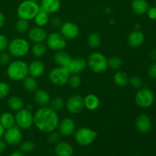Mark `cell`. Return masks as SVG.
Returning <instances> with one entry per match:
<instances>
[{
    "label": "cell",
    "mask_w": 156,
    "mask_h": 156,
    "mask_svg": "<svg viewBox=\"0 0 156 156\" xmlns=\"http://www.w3.org/2000/svg\"><path fill=\"white\" fill-rule=\"evenodd\" d=\"M59 120L57 112L50 107H41L34 115V124L43 133H51L57 128Z\"/></svg>",
    "instance_id": "6da1fadb"
},
{
    "label": "cell",
    "mask_w": 156,
    "mask_h": 156,
    "mask_svg": "<svg viewBox=\"0 0 156 156\" xmlns=\"http://www.w3.org/2000/svg\"><path fill=\"white\" fill-rule=\"evenodd\" d=\"M6 73L11 80L22 81L28 76V64L21 59L12 61L8 65Z\"/></svg>",
    "instance_id": "7a4b0ae2"
},
{
    "label": "cell",
    "mask_w": 156,
    "mask_h": 156,
    "mask_svg": "<svg viewBox=\"0 0 156 156\" xmlns=\"http://www.w3.org/2000/svg\"><path fill=\"white\" fill-rule=\"evenodd\" d=\"M87 66L94 73H105L108 68V59L100 52H93L88 56Z\"/></svg>",
    "instance_id": "3957f363"
},
{
    "label": "cell",
    "mask_w": 156,
    "mask_h": 156,
    "mask_svg": "<svg viewBox=\"0 0 156 156\" xmlns=\"http://www.w3.org/2000/svg\"><path fill=\"white\" fill-rule=\"evenodd\" d=\"M8 51L11 56L17 58L25 56L30 51V44L22 37H16L9 41Z\"/></svg>",
    "instance_id": "277c9868"
},
{
    "label": "cell",
    "mask_w": 156,
    "mask_h": 156,
    "mask_svg": "<svg viewBox=\"0 0 156 156\" xmlns=\"http://www.w3.org/2000/svg\"><path fill=\"white\" fill-rule=\"evenodd\" d=\"M39 10L40 5L37 2L24 0L18 5L17 9V15L19 18L30 21L34 20Z\"/></svg>",
    "instance_id": "5b68a950"
},
{
    "label": "cell",
    "mask_w": 156,
    "mask_h": 156,
    "mask_svg": "<svg viewBox=\"0 0 156 156\" xmlns=\"http://www.w3.org/2000/svg\"><path fill=\"white\" fill-rule=\"evenodd\" d=\"M70 73L66 67L57 66L52 69L48 75L50 82L56 86H63L68 82Z\"/></svg>",
    "instance_id": "8992f818"
},
{
    "label": "cell",
    "mask_w": 156,
    "mask_h": 156,
    "mask_svg": "<svg viewBox=\"0 0 156 156\" xmlns=\"http://www.w3.org/2000/svg\"><path fill=\"white\" fill-rule=\"evenodd\" d=\"M75 140L82 146H90L97 138V133L88 127H81L75 132Z\"/></svg>",
    "instance_id": "52a82bcc"
},
{
    "label": "cell",
    "mask_w": 156,
    "mask_h": 156,
    "mask_svg": "<svg viewBox=\"0 0 156 156\" xmlns=\"http://www.w3.org/2000/svg\"><path fill=\"white\" fill-rule=\"evenodd\" d=\"M155 101L153 91L147 88H142L138 90L135 95V102L141 108H149Z\"/></svg>",
    "instance_id": "ba28073f"
},
{
    "label": "cell",
    "mask_w": 156,
    "mask_h": 156,
    "mask_svg": "<svg viewBox=\"0 0 156 156\" xmlns=\"http://www.w3.org/2000/svg\"><path fill=\"white\" fill-rule=\"evenodd\" d=\"M15 124L21 129H28L34 124V115L30 111L23 108L17 111L15 116Z\"/></svg>",
    "instance_id": "9c48e42d"
},
{
    "label": "cell",
    "mask_w": 156,
    "mask_h": 156,
    "mask_svg": "<svg viewBox=\"0 0 156 156\" xmlns=\"http://www.w3.org/2000/svg\"><path fill=\"white\" fill-rule=\"evenodd\" d=\"M46 43H47L46 45L47 48L56 52L64 50L67 44L66 40L60 33H57V32H53L47 35Z\"/></svg>",
    "instance_id": "30bf717a"
},
{
    "label": "cell",
    "mask_w": 156,
    "mask_h": 156,
    "mask_svg": "<svg viewBox=\"0 0 156 156\" xmlns=\"http://www.w3.org/2000/svg\"><path fill=\"white\" fill-rule=\"evenodd\" d=\"M3 138L7 144L11 146H16L21 143L22 133L18 126H13L5 130Z\"/></svg>",
    "instance_id": "8fae6325"
},
{
    "label": "cell",
    "mask_w": 156,
    "mask_h": 156,
    "mask_svg": "<svg viewBox=\"0 0 156 156\" xmlns=\"http://www.w3.org/2000/svg\"><path fill=\"white\" fill-rule=\"evenodd\" d=\"M66 109L70 114H78L84 109V99L80 94H73L69 98L66 103Z\"/></svg>",
    "instance_id": "7c38bea8"
},
{
    "label": "cell",
    "mask_w": 156,
    "mask_h": 156,
    "mask_svg": "<svg viewBox=\"0 0 156 156\" xmlns=\"http://www.w3.org/2000/svg\"><path fill=\"white\" fill-rule=\"evenodd\" d=\"M59 30L60 34L66 40H73L77 37L79 34V26L72 21L62 23Z\"/></svg>",
    "instance_id": "4fadbf2b"
},
{
    "label": "cell",
    "mask_w": 156,
    "mask_h": 156,
    "mask_svg": "<svg viewBox=\"0 0 156 156\" xmlns=\"http://www.w3.org/2000/svg\"><path fill=\"white\" fill-rule=\"evenodd\" d=\"M87 67V60L82 57L72 58L70 62L66 68L68 69L70 74L79 75L84 72Z\"/></svg>",
    "instance_id": "5bb4252c"
},
{
    "label": "cell",
    "mask_w": 156,
    "mask_h": 156,
    "mask_svg": "<svg viewBox=\"0 0 156 156\" xmlns=\"http://www.w3.org/2000/svg\"><path fill=\"white\" fill-rule=\"evenodd\" d=\"M76 123L70 117L62 119L58 125L59 133L62 135V136L65 137L71 136L73 135L76 132Z\"/></svg>",
    "instance_id": "9a60e30c"
},
{
    "label": "cell",
    "mask_w": 156,
    "mask_h": 156,
    "mask_svg": "<svg viewBox=\"0 0 156 156\" xmlns=\"http://www.w3.org/2000/svg\"><path fill=\"white\" fill-rule=\"evenodd\" d=\"M135 126L139 132L141 133H147L152 128V121L150 117L145 114H140L136 118Z\"/></svg>",
    "instance_id": "2e32d148"
},
{
    "label": "cell",
    "mask_w": 156,
    "mask_h": 156,
    "mask_svg": "<svg viewBox=\"0 0 156 156\" xmlns=\"http://www.w3.org/2000/svg\"><path fill=\"white\" fill-rule=\"evenodd\" d=\"M47 32L44 27H34L30 29L28 31V38L30 41L34 44L44 43L47 37Z\"/></svg>",
    "instance_id": "e0dca14e"
},
{
    "label": "cell",
    "mask_w": 156,
    "mask_h": 156,
    "mask_svg": "<svg viewBox=\"0 0 156 156\" xmlns=\"http://www.w3.org/2000/svg\"><path fill=\"white\" fill-rule=\"evenodd\" d=\"M145 41V35L140 30H134L128 35L127 44L132 48H138L143 45Z\"/></svg>",
    "instance_id": "ac0fdd59"
},
{
    "label": "cell",
    "mask_w": 156,
    "mask_h": 156,
    "mask_svg": "<svg viewBox=\"0 0 156 156\" xmlns=\"http://www.w3.org/2000/svg\"><path fill=\"white\" fill-rule=\"evenodd\" d=\"M45 72V65L41 60H34L28 65V75L34 78H39Z\"/></svg>",
    "instance_id": "d6986e66"
},
{
    "label": "cell",
    "mask_w": 156,
    "mask_h": 156,
    "mask_svg": "<svg viewBox=\"0 0 156 156\" xmlns=\"http://www.w3.org/2000/svg\"><path fill=\"white\" fill-rule=\"evenodd\" d=\"M34 94V100L40 107H46L50 105L51 98L47 91L44 89H37Z\"/></svg>",
    "instance_id": "ffe728a7"
},
{
    "label": "cell",
    "mask_w": 156,
    "mask_h": 156,
    "mask_svg": "<svg viewBox=\"0 0 156 156\" xmlns=\"http://www.w3.org/2000/svg\"><path fill=\"white\" fill-rule=\"evenodd\" d=\"M60 0H41L40 9L48 14H53L60 9Z\"/></svg>",
    "instance_id": "44dd1931"
},
{
    "label": "cell",
    "mask_w": 156,
    "mask_h": 156,
    "mask_svg": "<svg viewBox=\"0 0 156 156\" xmlns=\"http://www.w3.org/2000/svg\"><path fill=\"white\" fill-rule=\"evenodd\" d=\"M54 152L56 156H73L74 150L69 143L60 141L55 146Z\"/></svg>",
    "instance_id": "7402d4cb"
},
{
    "label": "cell",
    "mask_w": 156,
    "mask_h": 156,
    "mask_svg": "<svg viewBox=\"0 0 156 156\" xmlns=\"http://www.w3.org/2000/svg\"><path fill=\"white\" fill-rule=\"evenodd\" d=\"M85 108L90 111H96L100 106V99L96 94H88L83 98Z\"/></svg>",
    "instance_id": "603a6c76"
},
{
    "label": "cell",
    "mask_w": 156,
    "mask_h": 156,
    "mask_svg": "<svg viewBox=\"0 0 156 156\" xmlns=\"http://www.w3.org/2000/svg\"><path fill=\"white\" fill-rule=\"evenodd\" d=\"M149 8V3L146 0H132L131 2V9L133 12L138 15L146 14Z\"/></svg>",
    "instance_id": "cb8c5ba5"
},
{
    "label": "cell",
    "mask_w": 156,
    "mask_h": 156,
    "mask_svg": "<svg viewBox=\"0 0 156 156\" xmlns=\"http://www.w3.org/2000/svg\"><path fill=\"white\" fill-rule=\"evenodd\" d=\"M71 59L72 57L70 56V55L67 52L64 51V50L57 51L55 53L54 56H53V59H54L55 62L59 66L66 67V66L70 62Z\"/></svg>",
    "instance_id": "d4e9b609"
},
{
    "label": "cell",
    "mask_w": 156,
    "mask_h": 156,
    "mask_svg": "<svg viewBox=\"0 0 156 156\" xmlns=\"http://www.w3.org/2000/svg\"><path fill=\"white\" fill-rule=\"evenodd\" d=\"M0 123L5 128V129H7L12 126H15V116L12 113L8 112V111L2 113L0 115Z\"/></svg>",
    "instance_id": "484cf974"
},
{
    "label": "cell",
    "mask_w": 156,
    "mask_h": 156,
    "mask_svg": "<svg viewBox=\"0 0 156 156\" xmlns=\"http://www.w3.org/2000/svg\"><path fill=\"white\" fill-rule=\"evenodd\" d=\"M7 105L9 109L13 111H16V112L24 108V101H23V100L21 98L15 95L12 96V97L8 99Z\"/></svg>",
    "instance_id": "4316f807"
},
{
    "label": "cell",
    "mask_w": 156,
    "mask_h": 156,
    "mask_svg": "<svg viewBox=\"0 0 156 156\" xmlns=\"http://www.w3.org/2000/svg\"><path fill=\"white\" fill-rule=\"evenodd\" d=\"M22 85L24 89L28 92H34L37 89L38 83L36 78H34L28 75L22 80Z\"/></svg>",
    "instance_id": "83f0119b"
},
{
    "label": "cell",
    "mask_w": 156,
    "mask_h": 156,
    "mask_svg": "<svg viewBox=\"0 0 156 156\" xmlns=\"http://www.w3.org/2000/svg\"><path fill=\"white\" fill-rule=\"evenodd\" d=\"M129 76L123 71H118L114 75V82L116 85L119 87H124L129 83Z\"/></svg>",
    "instance_id": "f1b7e54d"
},
{
    "label": "cell",
    "mask_w": 156,
    "mask_h": 156,
    "mask_svg": "<svg viewBox=\"0 0 156 156\" xmlns=\"http://www.w3.org/2000/svg\"><path fill=\"white\" fill-rule=\"evenodd\" d=\"M34 21L35 24L37 27H44V26L47 25V23L50 21L49 20V14L40 9L39 12H37L36 16L34 18Z\"/></svg>",
    "instance_id": "f546056e"
},
{
    "label": "cell",
    "mask_w": 156,
    "mask_h": 156,
    "mask_svg": "<svg viewBox=\"0 0 156 156\" xmlns=\"http://www.w3.org/2000/svg\"><path fill=\"white\" fill-rule=\"evenodd\" d=\"M87 44L92 49H96L100 47L101 44V37L100 34L96 32L89 34L87 37Z\"/></svg>",
    "instance_id": "4dcf8cb0"
},
{
    "label": "cell",
    "mask_w": 156,
    "mask_h": 156,
    "mask_svg": "<svg viewBox=\"0 0 156 156\" xmlns=\"http://www.w3.org/2000/svg\"><path fill=\"white\" fill-rule=\"evenodd\" d=\"M47 47L44 43L34 44L33 47H31V53L33 54V56H34L35 57H43L47 53Z\"/></svg>",
    "instance_id": "1f68e13d"
},
{
    "label": "cell",
    "mask_w": 156,
    "mask_h": 156,
    "mask_svg": "<svg viewBox=\"0 0 156 156\" xmlns=\"http://www.w3.org/2000/svg\"><path fill=\"white\" fill-rule=\"evenodd\" d=\"M50 108L55 111L58 112V111H62V108H64L65 105V102H64L63 99L60 97H55L53 99L50 100Z\"/></svg>",
    "instance_id": "d6a6232c"
},
{
    "label": "cell",
    "mask_w": 156,
    "mask_h": 156,
    "mask_svg": "<svg viewBox=\"0 0 156 156\" xmlns=\"http://www.w3.org/2000/svg\"><path fill=\"white\" fill-rule=\"evenodd\" d=\"M108 67L113 69H120L123 65V61L122 58L119 56H112L108 59Z\"/></svg>",
    "instance_id": "836d02e7"
},
{
    "label": "cell",
    "mask_w": 156,
    "mask_h": 156,
    "mask_svg": "<svg viewBox=\"0 0 156 156\" xmlns=\"http://www.w3.org/2000/svg\"><path fill=\"white\" fill-rule=\"evenodd\" d=\"M35 149H36V144L31 140H26L21 143L20 145V151L23 153L32 152Z\"/></svg>",
    "instance_id": "e575fe53"
},
{
    "label": "cell",
    "mask_w": 156,
    "mask_h": 156,
    "mask_svg": "<svg viewBox=\"0 0 156 156\" xmlns=\"http://www.w3.org/2000/svg\"><path fill=\"white\" fill-rule=\"evenodd\" d=\"M29 27H30V24L27 20L19 18L15 23V29L19 33H25L27 30H29Z\"/></svg>",
    "instance_id": "d590c367"
},
{
    "label": "cell",
    "mask_w": 156,
    "mask_h": 156,
    "mask_svg": "<svg viewBox=\"0 0 156 156\" xmlns=\"http://www.w3.org/2000/svg\"><path fill=\"white\" fill-rule=\"evenodd\" d=\"M68 85L72 88H78L82 84V79L79 75L76 74H70L69 78L68 79Z\"/></svg>",
    "instance_id": "8d00e7d4"
},
{
    "label": "cell",
    "mask_w": 156,
    "mask_h": 156,
    "mask_svg": "<svg viewBox=\"0 0 156 156\" xmlns=\"http://www.w3.org/2000/svg\"><path fill=\"white\" fill-rule=\"evenodd\" d=\"M61 137H62V135L59 133V131L56 132L54 130L50 133V135L47 137V142L51 145H56L61 141Z\"/></svg>",
    "instance_id": "74e56055"
},
{
    "label": "cell",
    "mask_w": 156,
    "mask_h": 156,
    "mask_svg": "<svg viewBox=\"0 0 156 156\" xmlns=\"http://www.w3.org/2000/svg\"><path fill=\"white\" fill-rule=\"evenodd\" d=\"M129 84L131 87H133V88H137V89H140L141 88L142 85H143V79L138 76H132L131 78L129 79Z\"/></svg>",
    "instance_id": "f35d334b"
},
{
    "label": "cell",
    "mask_w": 156,
    "mask_h": 156,
    "mask_svg": "<svg viewBox=\"0 0 156 156\" xmlns=\"http://www.w3.org/2000/svg\"><path fill=\"white\" fill-rule=\"evenodd\" d=\"M10 93V86L5 82H0V100L5 98Z\"/></svg>",
    "instance_id": "ab89813d"
},
{
    "label": "cell",
    "mask_w": 156,
    "mask_h": 156,
    "mask_svg": "<svg viewBox=\"0 0 156 156\" xmlns=\"http://www.w3.org/2000/svg\"><path fill=\"white\" fill-rule=\"evenodd\" d=\"M11 55L9 52L3 51L0 53V65L6 66L9 65L10 62Z\"/></svg>",
    "instance_id": "60d3db41"
},
{
    "label": "cell",
    "mask_w": 156,
    "mask_h": 156,
    "mask_svg": "<svg viewBox=\"0 0 156 156\" xmlns=\"http://www.w3.org/2000/svg\"><path fill=\"white\" fill-rule=\"evenodd\" d=\"M9 41L7 37L5 36L2 34H0V52L5 51L8 50Z\"/></svg>",
    "instance_id": "b9f144b4"
},
{
    "label": "cell",
    "mask_w": 156,
    "mask_h": 156,
    "mask_svg": "<svg viewBox=\"0 0 156 156\" xmlns=\"http://www.w3.org/2000/svg\"><path fill=\"white\" fill-rule=\"evenodd\" d=\"M50 24L52 27L57 29L60 28V27L62 24V20L59 18H58V17H53V18H52L50 20Z\"/></svg>",
    "instance_id": "7bdbcfd3"
},
{
    "label": "cell",
    "mask_w": 156,
    "mask_h": 156,
    "mask_svg": "<svg viewBox=\"0 0 156 156\" xmlns=\"http://www.w3.org/2000/svg\"><path fill=\"white\" fill-rule=\"evenodd\" d=\"M148 75L152 79H156V62L152 63L148 69Z\"/></svg>",
    "instance_id": "ee69618b"
},
{
    "label": "cell",
    "mask_w": 156,
    "mask_h": 156,
    "mask_svg": "<svg viewBox=\"0 0 156 156\" xmlns=\"http://www.w3.org/2000/svg\"><path fill=\"white\" fill-rule=\"evenodd\" d=\"M148 17H149V19L152 20V21H156V7H151L149 8L147 12Z\"/></svg>",
    "instance_id": "f6af8a7d"
},
{
    "label": "cell",
    "mask_w": 156,
    "mask_h": 156,
    "mask_svg": "<svg viewBox=\"0 0 156 156\" xmlns=\"http://www.w3.org/2000/svg\"><path fill=\"white\" fill-rule=\"evenodd\" d=\"M6 146H7V143H5V141L0 138V155L5 151Z\"/></svg>",
    "instance_id": "bcb514c9"
},
{
    "label": "cell",
    "mask_w": 156,
    "mask_h": 156,
    "mask_svg": "<svg viewBox=\"0 0 156 156\" xmlns=\"http://www.w3.org/2000/svg\"><path fill=\"white\" fill-rule=\"evenodd\" d=\"M5 23V17L4 14L0 11V28L4 26Z\"/></svg>",
    "instance_id": "7dc6e473"
},
{
    "label": "cell",
    "mask_w": 156,
    "mask_h": 156,
    "mask_svg": "<svg viewBox=\"0 0 156 156\" xmlns=\"http://www.w3.org/2000/svg\"><path fill=\"white\" fill-rule=\"evenodd\" d=\"M149 56H150V58L152 60L156 62V49H154V50H152V51L150 52Z\"/></svg>",
    "instance_id": "c3c4849f"
},
{
    "label": "cell",
    "mask_w": 156,
    "mask_h": 156,
    "mask_svg": "<svg viewBox=\"0 0 156 156\" xmlns=\"http://www.w3.org/2000/svg\"><path fill=\"white\" fill-rule=\"evenodd\" d=\"M9 156H25L24 155V154L22 152H21V151H15V152H12V154H11Z\"/></svg>",
    "instance_id": "681fc988"
},
{
    "label": "cell",
    "mask_w": 156,
    "mask_h": 156,
    "mask_svg": "<svg viewBox=\"0 0 156 156\" xmlns=\"http://www.w3.org/2000/svg\"><path fill=\"white\" fill-rule=\"evenodd\" d=\"M5 128L2 126V124L0 123V138L3 137V135H4V133H5Z\"/></svg>",
    "instance_id": "f907efd6"
},
{
    "label": "cell",
    "mask_w": 156,
    "mask_h": 156,
    "mask_svg": "<svg viewBox=\"0 0 156 156\" xmlns=\"http://www.w3.org/2000/svg\"><path fill=\"white\" fill-rule=\"evenodd\" d=\"M140 27H141V26H140V24L137 23V24L135 25V29H136V30H140Z\"/></svg>",
    "instance_id": "816d5d0a"
},
{
    "label": "cell",
    "mask_w": 156,
    "mask_h": 156,
    "mask_svg": "<svg viewBox=\"0 0 156 156\" xmlns=\"http://www.w3.org/2000/svg\"><path fill=\"white\" fill-rule=\"evenodd\" d=\"M26 109H27V110H29V111H31V109H32V106L31 105H27V108H26Z\"/></svg>",
    "instance_id": "f5cc1de1"
},
{
    "label": "cell",
    "mask_w": 156,
    "mask_h": 156,
    "mask_svg": "<svg viewBox=\"0 0 156 156\" xmlns=\"http://www.w3.org/2000/svg\"><path fill=\"white\" fill-rule=\"evenodd\" d=\"M31 1H34V2H37L41 1V0H31Z\"/></svg>",
    "instance_id": "db71d44e"
},
{
    "label": "cell",
    "mask_w": 156,
    "mask_h": 156,
    "mask_svg": "<svg viewBox=\"0 0 156 156\" xmlns=\"http://www.w3.org/2000/svg\"><path fill=\"white\" fill-rule=\"evenodd\" d=\"M132 156H138V155H132Z\"/></svg>",
    "instance_id": "11a10c76"
},
{
    "label": "cell",
    "mask_w": 156,
    "mask_h": 156,
    "mask_svg": "<svg viewBox=\"0 0 156 156\" xmlns=\"http://www.w3.org/2000/svg\"><path fill=\"white\" fill-rule=\"evenodd\" d=\"M155 7H156V2H155Z\"/></svg>",
    "instance_id": "9f6ffc18"
},
{
    "label": "cell",
    "mask_w": 156,
    "mask_h": 156,
    "mask_svg": "<svg viewBox=\"0 0 156 156\" xmlns=\"http://www.w3.org/2000/svg\"><path fill=\"white\" fill-rule=\"evenodd\" d=\"M0 156H1V155H0Z\"/></svg>",
    "instance_id": "6f0895ef"
}]
</instances>
